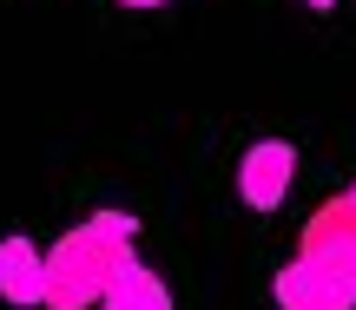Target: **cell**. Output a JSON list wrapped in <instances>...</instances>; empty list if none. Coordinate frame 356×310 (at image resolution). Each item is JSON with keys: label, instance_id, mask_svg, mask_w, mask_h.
<instances>
[{"label": "cell", "instance_id": "277c9868", "mask_svg": "<svg viewBox=\"0 0 356 310\" xmlns=\"http://www.w3.org/2000/svg\"><path fill=\"white\" fill-rule=\"evenodd\" d=\"M40 291H47V251L26 231H7L0 238V304L40 310Z\"/></svg>", "mask_w": 356, "mask_h": 310}, {"label": "cell", "instance_id": "8992f818", "mask_svg": "<svg viewBox=\"0 0 356 310\" xmlns=\"http://www.w3.org/2000/svg\"><path fill=\"white\" fill-rule=\"evenodd\" d=\"M113 7H132V13H152V7H172V0H113Z\"/></svg>", "mask_w": 356, "mask_h": 310}, {"label": "cell", "instance_id": "3957f363", "mask_svg": "<svg viewBox=\"0 0 356 310\" xmlns=\"http://www.w3.org/2000/svg\"><path fill=\"white\" fill-rule=\"evenodd\" d=\"M297 185V145L291 139H257L238 158V198L244 211H277Z\"/></svg>", "mask_w": 356, "mask_h": 310}, {"label": "cell", "instance_id": "7a4b0ae2", "mask_svg": "<svg viewBox=\"0 0 356 310\" xmlns=\"http://www.w3.org/2000/svg\"><path fill=\"white\" fill-rule=\"evenodd\" d=\"M139 258V211H86V225L47 245V291L40 310H92L126 264Z\"/></svg>", "mask_w": 356, "mask_h": 310}, {"label": "cell", "instance_id": "5b68a950", "mask_svg": "<svg viewBox=\"0 0 356 310\" xmlns=\"http://www.w3.org/2000/svg\"><path fill=\"white\" fill-rule=\"evenodd\" d=\"M92 310H178V304H172L165 277H159L152 264H139V258H132L126 271H119L113 284H106V297L92 304Z\"/></svg>", "mask_w": 356, "mask_h": 310}, {"label": "cell", "instance_id": "52a82bcc", "mask_svg": "<svg viewBox=\"0 0 356 310\" xmlns=\"http://www.w3.org/2000/svg\"><path fill=\"white\" fill-rule=\"evenodd\" d=\"M304 7H310V13H330V7H337V0H304Z\"/></svg>", "mask_w": 356, "mask_h": 310}, {"label": "cell", "instance_id": "6da1fadb", "mask_svg": "<svg viewBox=\"0 0 356 310\" xmlns=\"http://www.w3.org/2000/svg\"><path fill=\"white\" fill-rule=\"evenodd\" d=\"M270 297L277 310H356V185L310 211L291 264L270 277Z\"/></svg>", "mask_w": 356, "mask_h": 310}]
</instances>
